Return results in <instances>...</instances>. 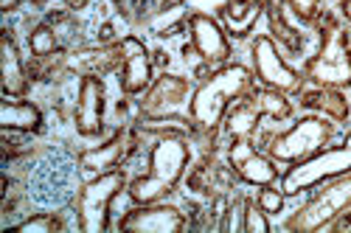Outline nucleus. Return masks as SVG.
<instances>
[{
	"mask_svg": "<svg viewBox=\"0 0 351 233\" xmlns=\"http://www.w3.org/2000/svg\"><path fill=\"white\" fill-rule=\"evenodd\" d=\"M9 230H20V233H60V230H65V225H62L60 217H53V214H34V217L23 219L20 225H12Z\"/></svg>",
	"mask_w": 351,
	"mask_h": 233,
	"instance_id": "nucleus-24",
	"label": "nucleus"
},
{
	"mask_svg": "<svg viewBox=\"0 0 351 233\" xmlns=\"http://www.w3.org/2000/svg\"><path fill=\"white\" fill-rule=\"evenodd\" d=\"M351 171V130L346 132L340 147H329L320 149L317 155L292 163L284 174H281V191L287 197H298L320 183H326L332 177H340V174Z\"/></svg>",
	"mask_w": 351,
	"mask_h": 233,
	"instance_id": "nucleus-4",
	"label": "nucleus"
},
{
	"mask_svg": "<svg viewBox=\"0 0 351 233\" xmlns=\"http://www.w3.org/2000/svg\"><path fill=\"white\" fill-rule=\"evenodd\" d=\"M337 6H340V14H343V17L351 23V0H340Z\"/></svg>",
	"mask_w": 351,
	"mask_h": 233,
	"instance_id": "nucleus-31",
	"label": "nucleus"
},
{
	"mask_svg": "<svg viewBox=\"0 0 351 233\" xmlns=\"http://www.w3.org/2000/svg\"><path fill=\"white\" fill-rule=\"evenodd\" d=\"M73 121L82 138H99L104 132V82L99 76H82Z\"/></svg>",
	"mask_w": 351,
	"mask_h": 233,
	"instance_id": "nucleus-14",
	"label": "nucleus"
},
{
	"mask_svg": "<svg viewBox=\"0 0 351 233\" xmlns=\"http://www.w3.org/2000/svg\"><path fill=\"white\" fill-rule=\"evenodd\" d=\"M320 32V48L315 56H309L304 65V82L320 84V87H337L346 90L351 87V40L335 23V17H324V23H315Z\"/></svg>",
	"mask_w": 351,
	"mask_h": 233,
	"instance_id": "nucleus-3",
	"label": "nucleus"
},
{
	"mask_svg": "<svg viewBox=\"0 0 351 233\" xmlns=\"http://www.w3.org/2000/svg\"><path fill=\"white\" fill-rule=\"evenodd\" d=\"M32 3H34V6H45V3H48V0H32Z\"/></svg>",
	"mask_w": 351,
	"mask_h": 233,
	"instance_id": "nucleus-35",
	"label": "nucleus"
},
{
	"mask_svg": "<svg viewBox=\"0 0 351 233\" xmlns=\"http://www.w3.org/2000/svg\"><path fill=\"white\" fill-rule=\"evenodd\" d=\"M191 166V147L183 135H160L149 149V169L130 183V199L135 206L163 202L178 191L186 169Z\"/></svg>",
	"mask_w": 351,
	"mask_h": 233,
	"instance_id": "nucleus-2",
	"label": "nucleus"
},
{
	"mask_svg": "<svg viewBox=\"0 0 351 233\" xmlns=\"http://www.w3.org/2000/svg\"><path fill=\"white\" fill-rule=\"evenodd\" d=\"M135 149V132H127V130H119L112 138H107L104 143H99V147L82 152V171L87 174V177H96V174H104V171H112L119 169L130 152Z\"/></svg>",
	"mask_w": 351,
	"mask_h": 233,
	"instance_id": "nucleus-15",
	"label": "nucleus"
},
{
	"mask_svg": "<svg viewBox=\"0 0 351 233\" xmlns=\"http://www.w3.org/2000/svg\"><path fill=\"white\" fill-rule=\"evenodd\" d=\"M112 6L119 9V12L124 14V17H130V12H127V0H112Z\"/></svg>",
	"mask_w": 351,
	"mask_h": 233,
	"instance_id": "nucleus-33",
	"label": "nucleus"
},
{
	"mask_svg": "<svg viewBox=\"0 0 351 233\" xmlns=\"http://www.w3.org/2000/svg\"><path fill=\"white\" fill-rule=\"evenodd\" d=\"M298 99H301V107H306L312 112H326L329 121H335V124H346L348 115H351L348 99L343 96V90H337V87H320V84H315L312 90H304V87H301Z\"/></svg>",
	"mask_w": 351,
	"mask_h": 233,
	"instance_id": "nucleus-19",
	"label": "nucleus"
},
{
	"mask_svg": "<svg viewBox=\"0 0 351 233\" xmlns=\"http://www.w3.org/2000/svg\"><path fill=\"white\" fill-rule=\"evenodd\" d=\"M115 40V23H101V28H99V42L101 45H110Z\"/></svg>",
	"mask_w": 351,
	"mask_h": 233,
	"instance_id": "nucleus-28",
	"label": "nucleus"
},
{
	"mask_svg": "<svg viewBox=\"0 0 351 233\" xmlns=\"http://www.w3.org/2000/svg\"><path fill=\"white\" fill-rule=\"evenodd\" d=\"M127 188V174L112 169L96 177H87L76 194V219L84 233H104L110 230V208L112 199Z\"/></svg>",
	"mask_w": 351,
	"mask_h": 233,
	"instance_id": "nucleus-7",
	"label": "nucleus"
},
{
	"mask_svg": "<svg viewBox=\"0 0 351 233\" xmlns=\"http://www.w3.org/2000/svg\"><path fill=\"white\" fill-rule=\"evenodd\" d=\"M189 0H163V6L160 9H178V6H186Z\"/></svg>",
	"mask_w": 351,
	"mask_h": 233,
	"instance_id": "nucleus-32",
	"label": "nucleus"
},
{
	"mask_svg": "<svg viewBox=\"0 0 351 233\" xmlns=\"http://www.w3.org/2000/svg\"><path fill=\"white\" fill-rule=\"evenodd\" d=\"M265 9H267V0H228V3L219 6L217 14H219V23L228 32V37L242 40L256 28Z\"/></svg>",
	"mask_w": 351,
	"mask_h": 233,
	"instance_id": "nucleus-17",
	"label": "nucleus"
},
{
	"mask_svg": "<svg viewBox=\"0 0 351 233\" xmlns=\"http://www.w3.org/2000/svg\"><path fill=\"white\" fill-rule=\"evenodd\" d=\"M121 48V90L127 96H143L155 82V62L138 37L119 40Z\"/></svg>",
	"mask_w": 351,
	"mask_h": 233,
	"instance_id": "nucleus-13",
	"label": "nucleus"
},
{
	"mask_svg": "<svg viewBox=\"0 0 351 233\" xmlns=\"http://www.w3.org/2000/svg\"><path fill=\"white\" fill-rule=\"evenodd\" d=\"M28 51H32L34 60H45V56L60 53V40H56L53 28L48 23H40L32 28V34H28Z\"/></svg>",
	"mask_w": 351,
	"mask_h": 233,
	"instance_id": "nucleus-23",
	"label": "nucleus"
},
{
	"mask_svg": "<svg viewBox=\"0 0 351 233\" xmlns=\"http://www.w3.org/2000/svg\"><path fill=\"white\" fill-rule=\"evenodd\" d=\"M155 62H158V65H163V68H166V65H169V56H166V53H163V51H158V53H155Z\"/></svg>",
	"mask_w": 351,
	"mask_h": 233,
	"instance_id": "nucleus-34",
	"label": "nucleus"
},
{
	"mask_svg": "<svg viewBox=\"0 0 351 233\" xmlns=\"http://www.w3.org/2000/svg\"><path fill=\"white\" fill-rule=\"evenodd\" d=\"M258 121H261V110H258L256 99L247 93V96L239 99L237 104H230V112L225 115L222 127H225V132H228L230 140H233V138H250V135L256 132Z\"/></svg>",
	"mask_w": 351,
	"mask_h": 233,
	"instance_id": "nucleus-21",
	"label": "nucleus"
},
{
	"mask_svg": "<svg viewBox=\"0 0 351 233\" xmlns=\"http://www.w3.org/2000/svg\"><path fill=\"white\" fill-rule=\"evenodd\" d=\"M250 96L256 99L261 115H270V119H276V121L292 119V104H289L287 93L273 90V87H261V90H250Z\"/></svg>",
	"mask_w": 351,
	"mask_h": 233,
	"instance_id": "nucleus-22",
	"label": "nucleus"
},
{
	"mask_svg": "<svg viewBox=\"0 0 351 233\" xmlns=\"http://www.w3.org/2000/svg\"><path fill=\"white\" fill-rule=\"evenodd\" d=\"M17 6H20V0H0V9H3V14H12Z\"/></svg>",
	"mask_w": 351,
	"mask_h": 233,
	"instance_id": "nucleus-30",
	"label": "nucleus"
},
{
	"mask_svg": "<svg viewBox=\"0 0 351 233\" xmlns=\"http://www.w3.org/2000/svg\"><path fill=\"white\" fill-rule=\"evenodd\" d=\"M189 34H191V51H197V56L211 68H222L230 60V37L222 28L219 20H214L211 14L194 12L189 14Z\"/></svg>",
	"mask_w": 351,
	"mask_h": 233,
	"instance_id": "nucleus-10",
	"label": "nucleus"
},
{
	"mask_svg": "<svg viewBox=\"0 0 351 233\" xmlns=\"http://www.w3.org/2000/svg\"><path fill=\"white\" fill-rule=\"evenodd\" d=\"M284 191L281 188H273V186H261L258 194H256V202H258V208L265 211L267 217H276L284 211Z\"/></svg>",
	"mask_w": 351,
	"mask_h": 233,
	"instance_id": "nucleus-26",
	"label": "nucleus"
},
{
	"mask_svg": "<svg viewBox=\"0 0 351 233\" xmlns=\"http://www.w3.org/2000/svg\"><path fill=\"white\" fill-rule=\"evenodd\" d=\"M242 230L245 233H270V222H267V214L258 208L256 199H247L245 202V211H242Z\"/></svg>",
	"mask_w": 351,
	"mask_h": 233,
	"instance_id": "nucleus-25",
	"label": "nucleus"
},
{
	"mask_svg": "<svg viewBox=\"0 0 351 233\" xmlns=\"http://www.w3.org/2000/svg\"><path fill=\"white\" fill-rule=\"evenodd\" d=\"M121 233H186L189 217L178 206H163V202H149V206H135L119 222Z\"/></svg>",
	"mask_w": 351,
	"mask_h": 233,
	"instance_id": "nucleus-12",
	"label": "nucleus"
},
{
	"mask_svg": "<svg viewBox=\"0 0 351 233\" xmlns=\"http://www.w3.org/2000/svg\"><path fill=\"white\" fill-rule=\"evenodd\" d=\"M121 65V48L119 42H110V45H96V48H82L68 53L65 68L82 76H96V73H107L115 71Z\"/></svg>",
	"mask_w": 351,
	"mask_h": 233,
	"instance_id": "nucleus-18",
	"label": "nucleus"
},
{
	"mask_svg": "<svg viewBox=\"0 0 351 233\" xmlns=\"http://www.w3.org/2000/svg\"><path fill=\"white\" fill-rule=\"evenodd\" d=\"M191 84L183 76H174V73H160L146 93L141 96V119H160V115H174L186 101H191Z\"/></svg>",
	"mask_w": 351,
	"mask_h": 233,
	"instance_id": "nucleus-11",
	"label": "nucleus"
},
{
	"mask_svg": "<svg viewBox=\"0 0 351 233\" xmlns=\"http://www.w3.org/2000/svg\"><path fill=\"white\" fill-rule=\"evenodd\" d=\"M346 211H351V171L340 174V177H332L312 199H306L287 219L284 228L289 233H317V230H326Z\"/></svg>",
	"mask_w": 351,
	"mask_h": 233,
	"instance_id": "nucleus-6",
	"label": "nucleus"
},
{
	"mask_svg": "<svg viewBox=\"0 0 351 233\" xmlns=\"http://www.w3.org/2000/svg\"><path fill=\"white\" fill-rule=\"evenodd\" d=\"M228 166L237 177L247 186H273L276 180H281V174L276 169V160L270 155H261L250 138H233L228 147Z\"/></svg>",
	"mask_w": 351,
	"mask_h": 233,
	"instance_id": "nucleus-9",
	"label": "nucleus"
},
{
	"mask_svg": "<svg viewBox=\"0 0 351 233\" xmlns=\"http://www.w3.org/2000/svg\"><path fill=\"white\" fill-rule=\"evenodd\" d=\"M65 6H68L71 12H82V9L90 6V0H65Z\"/></svg>",
	"mask_w": 351,
	"mask_h": 233,
	"instance_id": "nucleus-29",
	"label": "nucleus"
},
{
	"mask_svg": "<svg viewBox=\"0 0 351 233\" xmlns=\"http://www.w3.org/2000/svg\"><path fill=\"white\" fill-rule=\"evenodd\" d=\"M0 84H3V96L9 99H23L28 93V84H32L23 53L12 37V28H3V37H0Z\"/></svg>",
	"mask_w": 351,
	"mask_h": 233,
	"instance_id": "nucleus-16",
	"label": "nucleus"
},
{
	"mask_svg": "<svg viewBox=\"0 0 351 233\" xmlns=\"http://www.w3.org/2000/svg\"><path fill=\"white\" fill-rule=\"evenodd\" d=\"M253 90V71L237 62H228L199 82L189 101V119L199 135H217L222 127L228 107L237 104Z\"/></svg>",
	"mask_w": 351,
	"mask_h": 233,
	"instance_id": "nucleus-1",
	"label": "nucleus"
},
{
	"mask_svg": "<svg viewBox=\"0 0 351 233\" xmlns=\"http://www.w3.org/2000/svg\"><path fill=\"white\" fill-rule=\"evenodd\" d=\"M250 60H253V73L256 79L265 84V87H273V90H281V93H301L304 87V73L292 68L281 51H278V42L270 37V34H261V37H253V45H250Z\"/></svg>",
	"mask_w": 351,
	"mask_h": 233,
	"instance_id": "nucleus-8",
	"label": "nucleus"
},
{
	"mask_svg": "<svg viewBox=\"0 0 351 233\" xmlns=\"http://www.w3.org/2000/svg\"><path fill=\"white\" fill-rule=\"evenodd\" d=\"M43 127V110L25 99H9L0 101V130L12 132H40Z\"/></svg>",
	"mask_w": 351,
	"mask_h": 233,
	"instance_id": "nucleus-20",
	"label": "nucleus"
},
{
	"mask_svg": "<svg viewBox=\"0 0 351 233\" xmlns=\"http://www.w3.org/2000/svg\"><path fill=\"white\" fill-rule=\"evenodd\" d=\"M284 3L304 25H315L320 20V0H284Z\"/></svg>",
	"mask_w": 351,
	"mask_h": 233,
	"instance_id": "nucleus-27",
	"label": "nucleus"
},
{
	"mask_svg": "<svg viewBox=\"0 0 351 233\" xmlns=\"http://www.w3.org/2000/svg\"><path fill=\"white\" fill-rule=\"evenodd\" d=\"M335 138V121L324 119V115H304L292 124L289 130L278 132L267 143V155L276 163H301L320 149H326Z\"/></svg>",
	"mask_w": 351,
	"mask_h": 233,
	"instance_id": "nucleus-5",
	"label": "nucleus"
}]
</instances>
